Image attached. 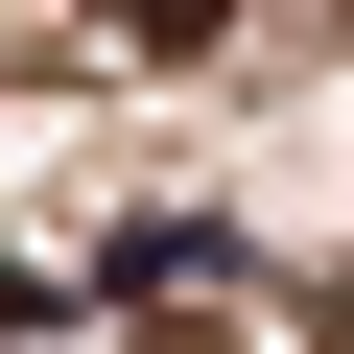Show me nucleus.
<instances>
[{
	"label": "nucleus",
	"mask_w": 354,
	"mask_h": 354,
	"mask_svg": "<svg viewBox=\"0 0 354 354\" xmlns=\"http://www.w3.org/2000/svg\"><path fill=\"white\" fill-rule=\"evenodd\" d=\"M0 330H24V260H0Z\"/></svg>",
	"instance_id": "2"
},
{
	"label": "nucleus",
	"mask_w": 354,
	"mask_h": 354,
	"mask_svg": "<svg viewBox=\"0 0 354 354\" xmlns=\"http://www.w3.org/2000/svg\"><path fill=\"white\" fill-rule=\"evenodd\" d=\"M95 24H118V48H213L236 0H95Z\"/></svg>",
	"instance_id": "1"
}]
</instances>
